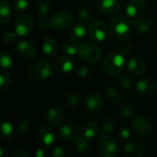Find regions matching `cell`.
Instances as JSON below:
<instances>
[{"label": "cell", "mask_w": 157, "mask_h": 157, "mask_svg": "<svg viewBox=\"0 0 157 157\" xmlns=\"http://www.w3.org/2000/svg\"><path fill=\"white\" fill-rule=\"evenodd\" d=\"M132 24L125 17H117L112 18L109 24V32L111 38L116 41H123L129 38L132 32Z\"/></svg>", "instance_id": "1"}, {"label": "cell", "mask_w": 157, "mask_h": 157, "mask_svg": "<svg viewBox=\"0 0 157 157\" xmlns=\"http://www.w3.org/2000/svg\"><path fill=\"white\" fill-rule=\"evenodd\" d=\"M125 56L121 53H110L107 55L103 61V69L109 75H120L126 66Z\"/></svg>", "instance_id": "2"}, {"label": "cell", "mask_w": 157, "mask_h": 157, "mask_svg": "<svg viewBox=\"0 0 157 157\" xmlns=\"http://www.w3.org/2000/svg\"><path fill=\"white\" fill-rule=\"evenodd\" d=\"M78 55L81 59L90 63H96L102 57L100 47L93 41H84L78 46Z\"/></svg>", "instance_id": "3"}, {"label": "cell", "mask_w": 157, "mask_h": 157, "mask_svg": "<svg viewBox=\"0 0 157 157\" xmlns=\"http://www.w3.org/2000/svg\"><path fill=\"white\" fill-rule=\"evenodd\" d=\"M52 73V66L47 60H40L29 70V76L33 81H41L50 77Z\"/></svg>", "instance_id": "4"}, {"label": "cell", "mask_w": 157, "mask_h": 157, "mask_svg": "<svg viewBox=\"0 0 157 157\" xmlns=\"http://www.w3.org/2000/svg\"><path fill=\"white\" fill-rule=\"evenodd\" d=\"M98 152L103 157H116L120 153L118 144L107 133L102 134L98 145Z\"/></svg>", "instance_id": "5"}, {"label": "cell", "mask_w": 157, "mask_h": 157, "mask_svg": "<svg viewBox=\"0 0 157 157\" xmlns=\"http://www.w3.org/2000/svg\"><path fill=\"white\" fill-rule=\"evenodd\" d=\"M131 126L134 133L140 137H147L152 133L153 131L151 122L149 121V120L144 117L134 118L132 121Z\"/></svg>", "instance_id": "6"}, {"label": "cell", "mask_w": 157, "mask_h": 157, "mask_svg": "<svg viewBox=\"0 0 157 157\" xmlns=\"http://www.w3.org/2000/svg\"><path fill=\"white\" fill-rule=\"evenodd\" d=\"M73 21L74 17L67 10H60L52 17V25L58 29H65L70 28Z\"/></svg>", "instance_id": "7"}, {"label": "cell", "mask_w": 157, "mask_h": 157, "mask_svg": "<svg viewBox=\"0 0 157 157\" xmlns=\"http://www.w3.org/2000/svg\"><path fill=\"white\" fill-rule=\"evenodd\" d=\"M15 32L17 36L29 35L33 29V20L29 15L23 14L17 17L15 22Z\"/></svg>", "instance_id": "8"}, {"label": "cell", "mask_w": 157, "mask_h": 157, "mask_svg": "<svg viewBox=\"0 0 157 157\" xmlns=\"http://www.w3.org/2000/svg\"><path fill=\"white\" fill-rule=\"evenodd\" d=\"M108 34V29L104 22L102 21H94L91 23L88 29L89 38L96 42L103 41Z\"/></svg>", "instance_id": "9"}, {"label": "cell", "mask_w": 157, "mask_h": 157, "mask_svg": "<svg viewBox=\"0 0 157 157\" xmlns=\"http://www.w3.org/2000/svg\"><path fill=\"white\" fill-rule=\"evenodd\" d=\"M103 98L98 92H90L86 98V107L90 112L93 113L100 111L103 108Z\"/></svg>", "instance_id": "10"}, {"label": "cell", "mask_w": 157, "mask_h": 157, "mask_svg": "<svg viewBox=\"0 0 157 157\" xmlns=\"http://www.w3.org/2000/svg\"><path fill=\"white\" fill-rule=\"evenodd\" d=\"M145 10L144 0H130L126 6V13L128 17L135 18L141 17Z\"/></svg>", "instance_id": "11"}, {"label": "cell", "mask_w": 157, "mask_h": 157, "mask_svg": "<svg viewBox=\"0 0 157 157\" xmlns=\"http://www.w3.org/2000/svg\"><path fill=\"white\" fill-rule=\"evenodd\" d=\"M37 137L39 142L45 146H51L56 141V134L54 131L47 126L41 127L39 130Z\"/></svg>", "instance_id": "12"}, {"label": "cell", "mask_w": 157, "mask_h": 157, "mask_svg": "<svg viewBox=\"0 0 157 157\" xmlns=\"http://www.w3.org/2000/svg\"><path fill=\"white\" fill-rule=\"evenodd\" d=\"M75 67V60L71 58L69 55H62L55 62V68L58 72L67 74L72 72Z\"/></svg>", "instance_id": "13"}, {"label": "cell", "mask_w": 157, "mask_h": 157, "mask_svg": "<svg viewBox=\"0 0 157 157\" xmlns=\"http://www.w3.org/2000/svg\"><path fill=\"white\" fill-rule=\"evenodd\" d=\"M121 9L119 0H102L98 6V11L106 16L115 15Z\"/></svg>", "instance_id": "14"}, {"label": "cell", "mask_w": 157, "mask_h": 157, "mask_svg": "<svg viewBox=\"0 0 157 157\" xmlns=\"http://www.w3.org/2000/svg\"><path fill=\"white\" fill-rule=\"evenodd\" d=\"M59 136L65 141H75L79 137V129L75 124H65L59 129Z\"/></svg>", "instance_id": "15"}, {"label": "cell", "mask_w": 157, "mask_h": 157, "mask_svg": "<svg viewBox=\"0 0 157 157\" xmlns=\"http://www.w3.org/2000/svg\"><path fill=\"white\" fill-rule=\"evenodd\" d=\"M127 69L134 75H141L145 72V63L140 57L134 56L129 59L126 63Z\"/></svg>", "instance_id": "16"}, {"label": "cell", "mask_w": 157, "mask_h": 157, "mask_svg": "<svg viewBox=\"0 0 157 157\" xmlns=\"http://www.w3.org/2000/svg\"><path fill=\"white\" fill-rule=\"evenodd\" d=\"M136 88L144 95H154L157 91V84L151 78H143L137 82Z\"/></svg>", "instance_id": "17"}, {"label": "cell", "mask_w": 157, "mask_h": 157, "mask_svg": "<svg viewBox=\"0 0 157 157\" xmlns=\"http://www.w3.org/2000/svg\"><path fill=\"white\" fill-rule=\"evenodd\" d=\"M132 27L140 33H147L153 28V21L150 17H138L132 19Z\"/></svg>", "instance_id": "18"}, {"label": "cell", "mask_w": 157, "mask_h": 157, "mask_svg": "<svg viewBox=\"0 0 157 157\" xmlns=\"http://www.w3.org/2000/svg\"><path fill=\"white\" fill-rule=\"evenodd\" d=\"M17 52L27 58V59H31L33 57H35L36 53H37V50L35 48V46L27 40H21L17 44Z\"/></svg>", "instance_id": "19"}, {"label": "cell", "mask_w": 157, "mask_h": 157, "mask_svg": "<svg viewBox=\"0 0 157 157\" xmlns=\"http://www.w3.org/2000/svg\"><path fill=\"white\" fill-rule=\"evenodd\" d=\"M47 119L54 126L61 125L65 120V113L60 108H52L47 112Z\"/></svg>", "instance_id": "20"}, {"label": "cell", "mask_w": 157, "mask_h": 157, "mask_svg": "<svg viewBox=\"0 0 157 157\" xmlns=\"http://www.w3.org/2000/svg\"><path fill=\"white\" fill-rule=\"evenodd\" d=\"M86 26L84 23L78 22L72 27L69 34V38L73 42H79L86 37Z\"/></svg>", "instance_id": "21"}, {"label": "cell", "mask_w": 157, "mask_h": 157, "mask_svg": "<svg viewBox=\"0 0 157 157\" xmlns=\"http://www.w3.org/2000/svg\"><path fill=\"white\" fill-rule=\"evenodd\" d=\"M123 152L126 155L133 157H142L144 155V147L138 142H132L125 144Z\"/></svg>", "instance_id": "22"}, {"label": "cell", "mask_w": 157, "mask_h": 157, "mask_svg": "<svg viewBox=\"0 0 157 157\" xmlns=\"http://www.w3.org/2000/svg\"><path fill=\"white\" fill-rule=\"evenodd\" d=\"M74 145H75V151L82 155H86V154L90 153L93 148L92 143L90 142L89 138H87L86 136H84V137L79 136L77 139H75Z\"/></svg>", "instance_id": "23"}, {"label": "cell", "mask_w": 157, "mask_h": 157, "mask_svg": "<svg viewBox=\"0 0 157 157\" xmlns=\"http://www.w3.org/2000/svg\"><path fill=\"white\" fill-rule=\"evenodd\" d=\"M42 52L50 57H54L58 52V44L54 38L47 37L42 42Z\"/></svg>", "instance_id": "24"}, {"label": "cell", "mask_w": 157, "mask_h": 157, "mask_svg": "<svg viewBox=\"0 0 157 157\" xmlns=\"http://www.w3.org/2000/svg\"><path fill=\"white\" fill-rule=\"evenodd\" d=\"M98 128L97 123L94 121H86L82 127L83 135L89 138V139L95 137L98 133Z\"/></svg>", "instance_id": "25"}, {"label": "cell", "mask_w": 157, "mask_h": 157, "mask_svg": "<svg viewBox=\"0 0 157 157\" xmlns=\"http://www.w3.org/2000/svg\"><path fill=\"white\" fill-rule=\"evenodd\" d=\"M11 17V8L9 4L2 0L1 1V6H0V22L2 24H6Z\"/></svg>", "instance_id": "26"}, {"label": "cell", "mask_w": 157, "mask_h": 157, "mask_svg": "<svg viewBox=\"0 0 157 157\" xmlns=\"http://www.w3.org/2000/svg\"><path fill=\"white\" fill-rule=\"evenodd\" d=\"M39 13L42 16L50 14L53 9V4L52 0H40L38 5Z\"/></svg>", "instance_id": "27"}, {"label": "cell", "mask_w": 157, "mask_h": 157, "mask_svg": "<svg viewBox=\"0 0 157 157\" xmlns=\"http://www.w3.org/2000/svg\"><path fill=\"white\" fill-rule=\"evenodd\" d=\"M101 127H102V130L104 132V133H110L112 132L115 128H116V122L113 119H110V118H105L104 120H102V122H101Z\"/></svg>", "instance_id": "28"}, {"label": "cell", "mask_w": 157, "mask_h": 157, "mask_svg": "<svg viewBox=\"0 0 157 157\" xmlns=\"http://www.w3.org/2000/svg\"><path fill=\"white\" fill-rule=\"evenodd\" d=\"M62 51L66 55L74 56L75 54H78V46H76L75 43H73V41L65 42L62 46Z\"/></svg>", "instance_id": "29"}, {"label": "cell", "mask_w": 157, "mask_h": 157, "mask_svg": "<svg viewBox=\"0 0 157 157\" xmlns=\"http://www.w3.org/2000/svg\"><path fill=\"white\" fill-rule=\"evenodd\" d=\"M80 96L75 92L69 93L65 98V104L69 108H75L80 103Z\"/></svg>", "instance_id": "30"}, {"label": "cell", "mask_w": 157, "mask_h": 157, "mask_svg": "<svg viewBox=\"0 0 157 157\" xmlns=\"http://www.w3.org/2000/svg\"><path fill=\"white\" fill-rule=\"evenodd\" d=\"M0 56H1V59H0V66H1V69L2 70L8 69L11 66V63H12V59H11L9 53L6 52H5V51H2Z\"/></svg>", "instance_id": "31"}, {"label": "cell", "mask_w": 157, "mask_h": 157, "mask_svg": "<svg viewBox=\"0 0 157 157\" xmlns=\"http://www.w3.org/2000/svg\"><path fill=\"white\" fill-rule=\"evenodd\" d=\"M105 94H106L107 98L112 103H117L120 100V92L115 87L111 86V87L107 88Z\"/></svg>", "instance_id": "32"}, {"label": "cell", "mask_w": 157, "mask_h": 157, "mask_svg": "<svg viewBox=\"0 0 157 157\" xmlns=\"http://www.w3.org/2000/svg\"><path fill=\"white\" fill-rule=\"evenodd\" d=\"M1 133L3 138L10 139L11 137H13V133H14L13 126L9 122H4L1 127Z\"/></svg>", "instance_id": "33"}, {"label": "cell", "mask_w": 157, "mask_h": 157, "mask_svg": "<svg viewBox=\"0 0 157 157\" xmlns=\"http://www.w3.org/2000/svg\"><path fill=\"white\" fill-rule=\"evenodd\" d=\"M120 84L123 88L129 89L133 86V79L130 75H123L120 77Z\"/></svg>", "instance_id": "34"}, {"label": "cell", "mask_w": 157, "mask_h": 157, "mask_svg": "<svg viewBox=\"0 0 157 157\" xmlns=\"http://www.w3.org/2000/svg\"><path fill=\"white\" fill-rule=\"evenodd\" d=\"M134 112V109L132 108V105L130 104H123L121 109H120V113H121V116L123 117V118H130L132 116Z\"/></svg>", "instance_id": "35"}, {"label": "cell", "mask_w": 157, "mask_h": 157, "mask_svg": "<svg viewBox=\"0 0 157 157\" xmlns=\"http://www.w3.org/2000/svg\"><path fill=\"white\" fill-rule=\"evenodd\" d=\"M78 17L81 20L84 22H92L93 20V15L87 8H82L78 12Z\"/></svg>", "instance_id": "36"}, {"label": "cell", "mask_w": 157, "mask_h": 157, "mask_svg": "<svg viewBox=\"0 0 157 157\" xmlns=\"http://www.w3.org/2000/svg\"><path fill=\"white\" fill-rule=\"evenodd\" d=\"M11 83V76L8 73H3L0 75V89H6Z\"/></svg>", "instance_id": "37"}, {"label": "cell", "mask_w": 157, "mask_h": 157, "mask_svg": "<svg viewBox=\"0 0 157 157\" xmlns=\"http://www.w3.org/2000/svg\"><path fill=\"white\" fill-rule=\"evenodd\" d=\"M12 6L17 11H24L28 8V0H12Z\"/></svg>", "instance_id": "38"}, {"label": "cell", "mask_w": 157, "mask_h": 157, "mask_svg": "<svg viewBox=\"0 0 157 157\" xmlns=\"http://www.w3.org/2000/svg\"><path fill=\"white\" fill-rule=\"evenodd\" d=\"M17 37V34L15 31H14V32L8 31V32H6V33L4 35V37H3L4 43H5V44H7V45H11V44H13V43L15 42Z\"/></svg>", "instance_id": "39"}, {"label": "cell", "mask_w": 157, "mask_h": 157, "mask_svg": "<svg viewBox=\"0 0 157 157\" xmlns=\"http://www.w3.org/2000/svg\"><path fill=\"white\" fill-rule=\"evenodd\" d=\"M29 124H30V122H29V119H26V118L22 119L20 121L19 124L17 125V132H18V133L26 132L29 130Z\"/></svg>", "instance_id": "40"}, {"label": "cell", "mask_w": 157, "mask_h": 157, "mask_svg": "<svg viewBox=\"0 0 157 157\" xmlns=\"http://www.w3.org/2000/svg\"><path fill=\"white\" fill-rule=\"evenodd\" d=\"M38 25L40 27V29H49L52 25V18H49V17H40L39 19V22H38Z\"/></svg>", "instance_id": "41"}, {"label": "cell", "mask_w": 157, "mask_h": 157, "mask_svg": "<svg viewBox=\"0 0 157 157\" xmlns=\"http://www.w3.org/2000/svg\"><path fill=\"white\" fill-rule=\"evenodd\" d=\"M52 155H53V156H55V157H64V156H68V155H70V153L68 152V150H67V149H65V148H63V147L59 146V147H56V148L53 150Z\"/></svg>", "instance_id": "42"}, {"label": "cell", "mask_w": 157, "mask_h": 157, "mask_svg": "<svg viewBox=\"0 0 157 157\" xmlns=\"http://www.w3.org/2000/svg\"><path fill=\"white\" fill-rule=\"evenodd\" d=\"M30 155L27 149L23 147H17L13 151V156L14 157H29Z\"/></svg>", "instance_id": "43"}, {"label": "cell", "mask_w": 157, "mask_h": 157, "mask_svg": "<svg viewBox=\"0 0 157 157\" xmlns=\"http://www.w3.org/2000/svg\"><path fill=\"white\" fill-rule=\"evenodd\" d=\"M132 52H133V47H132V45H131V44H129V43L123 45V46L121 48V50H120V53H121V54H122L123 56H125V57L131 55V54L132 53Z\"/></svg>", "instance_id": "44"}, {"label": "cell", "mask_w": 157, "mask_h": 157, "mask_svg": "<svg viewBox=\"0 0 157 157\" xmlns=\"http://www.w3.org/2000/svg\"><path fill=\"white\" fill-rule=\"evenodd\" d=\"M77 75L81 78H88L92 75L91 71L87 67H81L77 71Z\"/></svg>", "instance_id": "45"}, {"label": "cell", "mask_w": 157, "mask_h": 157, "mask_svg": "<svg viewBox=\"0 0 157 157\" xmlns=\"http://www.w3.org/2000/svg\"><path fill=\"white\" fill-rule=\"evenodd\" d=\"M118 133H119V137L122 140H126V139L130 138V136H131V131L125 127L120 128Z\"/></svg>", "instance_id": "46"}, {"label": "cell", "mask_w": 157, "mask_h": 157, "mask_svg": "<svg viewBox=\"0 0 157 157\" xmlns=\"http://www.w3.org/2000/svg\"><path fill=\"white\" fill-rule=\"evenodd\" d=\"M36 157H46L48 155V153L45 149H39L36 154H35Z\"/></svg>", "instance_id": "47"}, {"label": "cell", "mask_w": 157, "mask_h": 157, "mask_svg": "<svg viewBox=\"0 0 157 157\" xmlns=\"http://www.w3.org/2000/svg\"><path fill=\"white\" fill-rule=\"evenodd\" d=\"M156 54H157V49H156Z\"/></svg>", "instance_id": "48"}]
</instances>
